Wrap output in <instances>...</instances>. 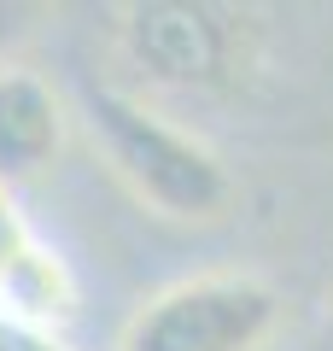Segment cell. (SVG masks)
Wrapping results in <instances>:
<instances>
[{"mask_svg":"<svg viewBox=\"0 0 333 351\" xmlns=\"http://www.w3.org/2000/svg\"><path fill=\"white\" fill-rule=\"evenodd\" d=\"M82 117L111 176L147 211L170 223H222L240 205V182L222 164V152L199 141L193 129L170 123L158 106L135 100L123 88H88Z\"/></svg>","mask_w":333,"mask_h":351,"instance_id":"obj_1","label":"cell"},{"mask_svg":"<svg viewBox=\"0 0 333 351\" xmlns=\"http://www.w3.org/2000/svg\"><path fill=\"white\" fill-rule=\"evenodd\" d=\"M117 47L152 88L222 94L258 59V18L217 0H129L117 6Z\"/></svg>","mask_w":333,"mask_h":351,"instance_id":"obj_2","label":"cell"},{"mask_svg":"<svg viewBox=\"0 0 333 351\" xmlns=\"http://www.w3.org/2000/svg\"><path fill=\"white\" fill-rule=\"evenodd\" d=\"M281 322V293L263 276H193L152 293L123 322L117 351H263Z\"/></svg>","mask_w":333,"mask_h":351,"instance_id":"obj_3","label":"cell"},{"mask_svg":"<svg viewBox=\"0 0 333 351\" xmlns=\"http://www.w3.org/2000/svg\"><path fill=\"white\" fill-rule=\"evenodd\" d=\"M64 147V106L29 64H0V188L41 176Z\"/></svg>","mask_w":333,"mask_h":351,"instance_id":"obj_4","label":"cell"},{"mask_svg":"<svg viewBox=\"0 0 333 351\" xmlns=\"http://www.w3.org/2000/svg\"><path fill=\"white\" fill-rule=\"evenodd\" d=\"M0 311L36 328H53L76 311L71 269L29 234V223L18 217L6 188H0Z\"/></svg>","mask_w":333,"mask_h":351,"instance_id":"obj_5","label":"cell"},{"mask_svg":"<svg viewBox=\"0 0 333 351\" xmlns=\"http://www.w3.org/2000/svg\"><path fill=\"white\" fill-rule=\"evenodd\" d=\"M0 351H71L53 328H36V322H18V316L0 311Z\"/></svg>","mask_w":333,"mask_h":351,"instance_id":"obj_6","label":"cell"},{"mask_svg":"<svg viewBox=\"0 0 333 351\" xmlns=\"http://www.w3.org/2000/svg\"><path fill=\"white\" fill-rule=\"evenodd\" d=\"M328 328H333V299H328Z\"/></svg>","mask_w":333,"mask_h":351,"instance_id":"obj_7","label":"cell"}]
</instances>
